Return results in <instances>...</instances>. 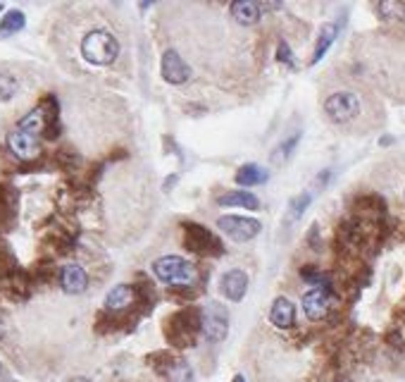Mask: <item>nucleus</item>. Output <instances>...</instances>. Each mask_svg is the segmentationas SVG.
Instances as JSON below:
<instances>
[{"instance_id":"4468645a","label":"nucleus","mask_w":405,"mask_h":382,"mask_svg":"<svg viewBox=\"0 0 405 382\" xmlns=\"http://www.w3.org/2000/svg\"><path fill=\"white\" fill-rule=\"evenodd\" d=\"M60 284H63V289L67 294H81V291H86V286H88V275L81 265L70 263V265H65L63 272H60Z\"/></svg>"},{"instance_id":"c85d7f7f","label":"nucleus","mask_w":405,"mask_h":382,"mask_svg":"<svg viewBox=\"0 0 405 382\" xmlns=\"http://www.w3.org/2000/svg\"><path fill=\"white\" fill-rule=\"evenodd\" d=\"M0 10H3V5H0Z\"/></svg>"},{"instance_id":"20e7f679","label":"nucleus","mask_w":405,"mask_h":382,"mask_svg":"<svg viewBox=\"0 0 405 382\" xmlns=\"http://www.w3.org/2000/svg\"><path fill=\"white\" fill-rule=\"evenodd\" d=\"M325 113H327V118L334 122V125L348 127V125H353V122L360 118L362 103H360L358 93L336 91L325 100Z\"/></svg>"},{"instance_id":"a878e982","label":"nucleus","mask_w":405,"mask_h":382,"mask_svg":"<svg viewBox=\"0 0 405 382\" xmlns=\"http://www.w3.org/2000/svg\"><path fill=\"white\" fill-rule=\"evenodd\" d=\"M277 60L286 63L288 67H296V63H293V53H291V48L286 46V41H281L279 48H277Z\"/></svg>"},{"instance_id":"f03ea898","label":"nucleus","mask_w":405,"mask_h":382,"mask_svg":"<svg viewBox=\"0 0 405 382\" xmlns=\"http://www.w3.org/2000/svg\"><path fill=\"white\" fill-rule=\"evenodd\" d=\"M81 56L91 65H112L115 58L120 56V43L110 31L95 29L86 33L84 41H81Z\"/></svg>"},{"instance_id":"6e6552de","label":"nucleus","mask_w":405,"mask_h":382,"mask_svg":"<svg viewBox=\"0 0 405 382\" xmlns=\"http://www.w3.org/2000/svg\"><path fill=\"white\" fill-rule=\"evenodd\" d=\"M150 363L167 382H194V371L184 358L169 356V353H155Z\"/></svg>"},{"instance_id":"bb28decb","label":"nucleus","mask_w":405,"mask_h":382,"mask_svg":"<svg viewBox=\"0 0 405 382\" xmlns=\"http://www.w3.org/2000/svg\"><path fill=\"white\" fill-rule=\"evenodd\" d=\"M231 382H246V378H243V375H236V378L231 380Z\"/></svg>"},{"instance_id":"f257e3e1","label":"nucleus","mask_w":405,"mask_h":382,"mask_svg":"<svg viewBox=\"0 0 405 382\" xmlns=\"http://www.w3.org/2000/svg\"><path fill=\"white\" fill-rule=\"evenodd\" d=\"M198 334H201V311L196 309L177 311L174 316H169L167 323H164V337L174 346L196 344Z\"/></svg>"},{"instance_id":"f3484780","label":"nucleus","mask_w":405,"mask_h":382,"mask_svg":"<svg viewBox=\"0 0 405 382\" xmlns=\"http://www.w3.org/2000/svg\"><path fill=\"white\" fill-rule=\"evenodd\" d=\"M17 213V191L10 187H0V229H8Z\"/></svg>"},{"instance_id":"39448f33","label":"nucleus","mask_w":405,"mask_h":382,"mask_svg":"<svg viewBox=\"0 0 405 382\" xmlns=\"http://www.w3.org/2000/svg\"><path fill=\"white\" fill-rule=\"evenodd\" d=\"M201 332L208 342H222L229 332V311L222 304H205L201 311Z\"/></svg>"},{"instance_id":"0eeeda50","label":"nucleus","mask_w":405,"mask_h":382,"mask_svg":"<svg viewBox=\"0 0 405 382\" xmlns=\"http://www.w3.org/2000/svg\"><path fill=\"white\" fill-rule=\"evenodd\" d=\"M217 227L224 232L226 237H231L234 242H251L260 234V222L253 217H241V215H222L217 220Z\"/></svg>"},{"instance_id":"f8f14e48","label":"nucleus","mask_w":405,"mask_h":382,"mask_svg":"<svg viewBox=\"0 0 405 382\" xmlns=\"http://www.w3.org/2000/svg\"><path fill=\"white\" fill-rule=\"evenodd\" d=\"M219 289L229 301H241L248 291V275L243 270H229L219 282Z\"/></svg>"},{"instance_id":"5701e85b","label":"nucleus","mask_w":405,"mask_h":382,"mask_svg":"<svg viewBox=\"0 0 405 382\" xmlns=\"http://www.w3.org/2000/svg\"><path fill=\"white\" fill-rule=\"evenodd\" d=\"M310 206V194H300L296 199L291 201V206H288V215H286V222H296L300 215L305 213V208Z\"/></svg>"},{"instance_id":"aec40b11","label":"nucleus","mask_w":405,"mask_h":382,"mask_svg":"<svg viewBox=\"0 0 405 382\" xmlns=\"http://www.w3.org/2000/svg\"><path fill=\"white\" fill-rule=\"evenodd\" d=\"M24 24H26L24 12H19V10L8 12V15L3 17V22H0V38H8V36H12V33L22 31Z\"/></svg>"},{"instance_id":"b1692460","label":"nucleus","mask_w":405,"mask_h":382,"mask_svg":"<svg viewBox=\"0 0 405 382\" xmlns=\"http://www.w3.org/2000/svg\"><path fill=\"white\" fill-rule=\"evenodd\" d=\"M17 91H19V81L12 74H0V100L15 98Z\"/></svg>"},{"instance_id":"412c9836","label":"nucleus","mask_w":405,"mask_h":382,"mask_svg":"<svg viewBox=\"0 0 405 382\" xmlns=\"http://www.w3.org/2000/svg\"><path fill=\"white\" fill-rule=\"evenodd\" d=\"M336 24H325L322 26V31H320V38H317V46H315V56H312V65L315 63H320L322 58H325V53L329 51V46L334 43V38H336Z\"/></svg>"},{"instance_id":"9b49d317","label":"nucleus","mask_w":405,"mask_h":382,"mask_svg":"<svg viewBox=\"0 0 405 382\" xmlns=\"http://www.w3.org/2000/svg\"><path fill=\"white\" fill-rule=\"evenodd\" d=\"M334 296L329 289H312L303 296V311L310 320H322L327 318V313L332 311Z\"/></svg>"},{"instance_id":"4be33fe9","label":"nucleus","mask_w":405,"mask_h":382,"mask_svg":"<svg viewBox=\"0 0 405 382\" xmlns=\"http://www.w3.org/2000/svg\"><path fill=\"white\" fill-rule=\"evenodd\" d=\"M377 10H379V15L386 19H403L405 17V0H384V3H377Z\"/></svg>"},{"instance_id":"ddd939ff","label":"nucleus","mask_w":405,"mask_h":382,"mask_svg":"<svg viewBox=\"0 0 405 382\" xmlns=\"http://www.w3.org/2000/svg\"><path fill=\"white\" fill-rule=\"evenodd\" d=\"M136 286L134 284H117L107 291L105 296V309L107 311H127L136 304Z\"/></svg>"},{"instance_id":"2eb2a0df","label":"nucleus","mask_w":405,"mask_h":382,"mask_svg":"<svg viewBox=\"0 0 405 382\" xmlns=\"http://www.w3.org/2000/svg\"><path fill=\"white\" fill-rule=\"evenodd\" d=\"M263 10H265L263 3H256V0H238V3H231V17L243 26L258 24L260 17H263Z\"/></svg>"},{"instance_id":"1a4fd4ad","label":"nucleus","mask_w":405,"mask_h":382,"mask_svg":"<svg viewBox=\"0 0 405 382\" xmlns=\"http://www.w3.org/2000/svg\"><path fill=\"white\" fill-rule=\"evenodd\" d=\"M8 148L12 151V155L19 160H33L41 155V141L38 136H33L29 132H22V129H15L8 136Z\"/></svg>"},{"instance_id":"6ab92c4d","label":"nucleus","mask_w":405,"mask_h":382,"mask_svg":"<svg viewBox=\"0 0 405 382\" xmlns=\"http://www.w3.org/2000/svg\"><path fill=\"white\" fill-rule=\"evenodd\" d=\"M219 206H238V208H248V210H258L260 208V199L258 196L248 194V191H231V194L219 196Z\"/></svg>"},{"instance_id":"423d86ee","label":"nucleus","mask_w":405,"mask_h":382,"mask_svg":"<svg viewBox=\"0 0 405 382\" xmlns=\"http://www.w3.org/2000/svg\"><path fill=\"white\" fill-rule=\"evenodd\" d=\"M184 244H186L189 251L194 254H201V256H219L224 254L222 244L217 242V237L212 234L208 227L203 224H196V222H186L184 224Z\"/></svg>"},{"instance_id":"9d476101","label":"nucleus","mask_w":405,"mask_h":382,"mask_svg":"<svg viewBox=\"0 0 405 382\" xmlns=\"http://www.w3.org/2000/svg\"><path fill=\"white\" fill-rule=\"evenodd\" d=\"M160 72H162V79L169 81V84H174V86L186 84V81L191 79V67L184 63V58L177 51H164L162 63H160Z\"/></svg>"},{"instance_id":"393cba45","label":"nucleus","mask_w":405,"mask_h":382,"mask_svg":"<svg viewBox=\"0 0 405 382\" xmlns=\"http://www.w3.org/2000/svg\"><path fill=\"white\" fill-rule=\"evenodd\" d=\"M298 141H300V134H293L291 139H286L284 143H281V146H277V153L272 155V160L274 162H284L288 155L293 153V148L298 146Z\"/></svg>"},{"instance_id":"dca6fc26","label":"nucleus","mask_w":405,"mask_h":382,"mask_svg":"<svg viewBox=\"0 0 405 382\" xmlns=\"http://www.w3.org/2000/svg\"><path fill=\"white\" fill-rule=\"evenodd\" d=\"M270 320L279 330H288V327H293V323H296V309H293V304L288 301V299L279 296L277 301L272 304Z\"/></svg>"},{"instance_id":"7ed1b4c3","label":"nucleus","mask_w":405,"mask_h":382,"mask_svg":"<svg viewBox=\"0 0 405 382\" xmlns=\"http://www.w3.org/2000/svg\"><path fill=\"white\" fill-rule=\"evenodd\" d=\"M153 272L157 279L169 286H191L196 284L198 279V270L191 261H184L179 256H164L157 258L153 263Z\"/></svg>"},{"instance_id":"cd10ccee","label":"nucleus","mask_w":405,"mask_h":382,"mask_svg":"<svg viewBox=\"0 0 405 382\" xmlns=\"http://www.w3.org/2000/svg\"><path fill=\"white\" fill-rule=\"evenodd\" d=\"M72 382H91V380H86V378H77V380H72Z\"/></svg>"},{"instance_id":"a211bd4d","label":"nucleus","mask_w":405,"mask_h":382,"mask_svg":"<svg viewBox=\"0 0 405 382\" xmlns=\"http://www.w3.org/2000/svg\"><path fill=\"white\" fill-rule=\"evenodd\" d=\"M267 170H263L260 165H256V162H248V165H243V167H238V172H236V184H241V187H256V184H263L267 182Z\"/></svg>"}]
</instances>
